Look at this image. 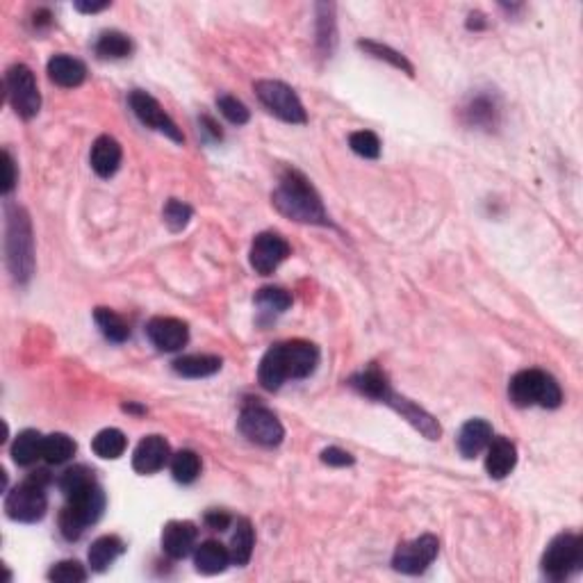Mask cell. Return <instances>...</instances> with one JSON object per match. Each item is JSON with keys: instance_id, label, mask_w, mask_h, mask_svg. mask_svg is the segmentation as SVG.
I'll return each instance as SVG.
<instances>
[{"instance_id": "cell-1", "label": "cell", "mask_w": 583, "mask_h": 583, "mask_svg": "<svg viewBox=\"0 0 583 583\" xmlns=\"http://www.w3.org/2000/svg\"><path fill=\"white\" fill-rule=\"evenodd\" d=\"M319 365V349L308 340H290L274 344L262 356L258 381L265 390L276 393L287 378H308Z\"/></svg>"}, {"instance_id": "cell-2", "label": "cell", "mask_w": 583, "mask_h": 583, "mask_svg": "<svg viewBox=\"0 0 583 583\" xmlns=\"http://www.w3.org/2000/svg\"><path fill=\"white\" fill-rule=\"evenodd\" d=\"M272 203L283 216H287L292 222L308 224V226H333L322 197L312 187V182L297 169L283 172L281 182L272 194Z\"/></svg>"}, {"instance_id": "cell-3", "label": "cell", "mask_w": 583, "mask_h": 583, "mask_svg": "<svg viewBox=\"0 0 583 583\" xmlns=\"http://www.w3.org/2000/svg\"><path fill=\"white\" fill-rule=\"evenodd\" d=\"M5 260L12 278L26 285L35 274V237L26 207L7 203L5 207Z\"/></svg>"}, {"instance_id": "cell-4", "label": "cell", "mask_w": 583, "mask_h": 583, "mask_svg": "<svg viewBox=\"0 0 583 583\" xmlns=\"http://www.w3.org/2000/svg\"><path fill=\"white\" fill-rule=\"evenodd\" d=\"M51 472L37 469L26 481H21L12 488L5 497V515L14 522L35 524L44 520L48 511V486H51Z\"/></svg>"}, {"instance_id": "cell-5", "label": "cell", "mask_w": 583, "mask_h": 583, "mask_svg": "<svg viewBox=\"0 0 583 583\" xmlns=\"http://www.w3.org/2000/svg\"><path fill=\"white\" fill-rule=\"evenodd\" d=\"M508 397L518 408H558L563 403V390L552 374L543 369H524L511 378Z\"/></svg>"}, {"instance_id": "cell-6", "label": "cell", "mask_w": 583, "mask_h": 583, "mask_svg": "<svg viewBox=\"0 0 583 583\" xmlns=\"http://www.w3.org/2000/svg\"><path fill=\"white\" fill-rule=\"evenodd\" d=\"M103 511H106V493L98 483L73 497H66V506L60 513L62 536L66 540H78L87 531V527L101 520Z\"/></svg>"}, {"instance_id": "cell-7", "label": "cell", "mask_w": 583, "mask_h": 583, "mask_svg": "<svg viewBox=\"0 0 583 583\" xmlns=\"http://www.w3.org/2000/svg\"><path fill=\"white\" fill-rule=\"evenodd\" d=\"M543 572L552 581H563L583 565V540L579 533H561L543 553Z\"/></svg>"}, {"instance_id": "cell-8", "label": "cell", "mask_w": 583, "mask_h": 583, "mask_svg": "<svg viewBox=\"0 0 583 583\" xmlns=\"http://www.w3.org/2000/svg\"><path fill=\"white\" fill-rule=\"evenodd\" d=\"M5 89H7V101H10V106L14 107V112L21 116V119L30 121L39 114L41 94L30 66L26 64L10 66L5 73Z\"/></svg>"}, {"instance_id": "cell-9", "label": "cell", "mask_w": 583, "mask_h": 583, "mask_svg": "<svg viewBox=\"0 0 583 583\" xmlns=\"http://www.w3.org/2000/svg\"><path fill=\"white\" fill-rule=\"evenodd\" d=\"M237 427H240L241 435L251 440V443L260 444V447H278L283 443V437H285V428H283L281 419L260 403H247L241 408Z\"/></svg>"}, {"instance_id": "cell-10", "label": "cell", "mask_w": 583, "mask_h": 583, "mask_svg": "<svg viewBox=\"0 0 583 583\" xmlns=\"http://www.w3.org/2000/svg\"><path fill=\"white\" fill-rule=\"evenodd\" d=\"M256 94L260 98L262 106L272 112L274 116H278L285 123H306L308 114L303 110V103L299 101L297 91L292 89L290 85L281 80H258L256 82Z\"/></svg>"}, {"instance_id": "cell-11", "label": "cell", "mask_w": 583, "mask_h": 583, "mask_svg": "<svg viewBox=\"0 0 583 583\" xmlns=\"http://www.w3.org/2000/svg\"><path fill=\"white\" fill-rule=\"evenodd\" d=\"M437 552L440 540L433 533H424L419 538L399 545L393 556V568L401 574H422L435 561Z\"/></svg>"}, {"instance_id": "cell-12", "label": "cell", "mask_w": 583, "mask_h": 583, "mask_svg": "<svg viewBox=\"0 0 583 583\" xmlns=\"http://www.w3.org/2000/svg\"><path fill=\"white\" fill-rule=\"evenodd\" d=\"M128 103H131V110L135 112V116L144 123L146 128L162 132V135H166L172 141H176V144H182V141H185V135H182V131L178 128L176 121L162 110V106L153 98L151 94L135 89L131 91V96H128Z\"/></svg>"}, {"instance_id": "cell-13", "label": "cell", "mask_w": 583, "mask_h": 583, "mask_svg": "<svg viewBox=\"0 0 583 583\" xmlns=\"http://www.w3.org/2000/svg\"><path fill=\"white\" fill-rule=\"evenodd\" d=\"M290 253L292 249L285 237H281L278 232H260L253 240L249 260L260 276H269L290 258Z\"/></svg>"}, {"instance_id": "cell-14", "label": "cell", "mask_w": 583, "mask_h": 583, "mask_svg": "<svg viewBox=\"0 0 583 583\" xmlns=\"http://www.w3.org/2000/svg\"><path fill=\"white\" fill-rule=\"evenodd\" d=\"M146 335L157 351H181L190 340V328L182 319L176 317H153L146 324Z\"/></svg>"}, {"instance_id": "cell-15", "label": "cell", "mask_w": 583, "mask_h": 583, "mask_svg": "<svg viewBox=\"0 0 583 583\" xmlns=\"http://www.w3.org/2000/svg\"><path fill=\"white\" fill-rule=\"evenodd\" d=\"M383 403H387L390 408H394V410H397L412 428H418V431L422 433L427 440H440V435H443V427L437 424V419L433 418L431 412H427L424 408H419L418 403H412L410 399L397 394L394 390L387 394V399Z\"/></svg>"}, {"instance_id": "cell-16", "label": "cell", "mask_w": 583, "mask_h": 583, "mask_svg": "<svg viewBox=\"0 0 583 583\" xmlns=\"http://www.w3.org/2000/svg\"><path fill=\"white\" fill-rule=\"evenodd\" d=\"M197 538V524L187 522V520H173L162 531V552L169 558H173V561H182V558H187L194 552Z\"/></svg>"}, {"instance_id": "cell-17", "label": "cell", "mask_w": 583, "mask_h": 583, "mask_svg": "<svg viewBox=\"0 0 583 583\" xmlns=\"http://www.w3.org/2000/svg\"><path fill=\"white\" fill-rule=\"evenodd\" d=\"M172 447L162 435H146L132 453V469L137 474H156L169 463Z\"/></svg>"}, {"instance_id": "cell-18", "label": "cell", "mask_w": 583, "mask_h": 583, "mask_svg": "<svg viewBox=\"0 0 583 583\" xmlns=\"http://www.w3.org/2000/svg\"><path fill=\"white\" fill-rule=\"evenodd\" d=\"M121 160H123V151H121V144L114 137L101 135L94 141V146H91L89 165L96 176L112 178L119 172Z\"/></svg>"}, {"instance_id": "cell-19", "label": "cell", "mask_w": 583, "mask_h": 583, "mask_svg": "<svg viewBox=\"0 0 583 583\" xmlns=\"http://www.w3.org/2000/svg\"><path fill=\"white\" fill-rule=\"evenodd\" d=\"M463 116L465 121H468V126L483 128V131H494V128L499 126L502 110H499V103L493 94L481 91V94L469 98L468 106L463 107Z\"/></svg>"}, {"instance_id": "cell-20", "label": "cell", "mask_w": 583, "mask_h": 583, "mask_svg": "<svg viewBox=\"0 0 583 583\" xmlns=\"http://www.w3.org/2000/svg\"><path fill=\"white\" fill-rule=\"evenodd\" d=\"M518 465V447L508 437H493L486 456V469L493 478H506Z\"/></svg>"}, {"instance_id": "cell-21", "label": "cell", "mask_w": 583, "mask_h": 583, "mask_svg": "<svg viewBox=\"0 0 583 583\" xmlns=\"http://www.w3.org/2000/svg\"><path fill=\"white\" fill-rule=\"evenodd\" d=\"M48 78H51L55 85L64 87V89H73V87H80L82 82L87 80V66L82 64L80 60L71 55H53L48 60Z\"/></svg>"}, {"instance_id": "cell-22", "label": "cell", "mask_w": 583, "mask_h": 583, "mask_svg": "<svg viewBox=\"0 0 583 583\" xmlns=\"http://www.w3.org/2000/svg\"><path fill=\"white\" fill-rule=\"evenodd\" d=\"M493 440V427L486 419H469L458 433V452L463 458H477L483 449H488Z\"/></svg>"}, {"instance_id": "cell-23", "label": "cell", "mask_w": 583, "mask_h": 583, "mask_svg": "<svg viewBox=\"0 0 583 583\" xmlns=\"http://www.w3.org/2000/svg\"><path fill=\"white\" fill-rule=\"evenodd\" d=\"M349 385H351L353 390H358L362 397H369L374 399V401H381V403L385 401L387 394L393 393V387H390V381H387L385 372H381V368H376V365H369L368 369L353 374V376L349 378Z\"/></svg>"}, {"instance_id": "cell-24", "label": "cell", "mask_w": 583, "mask_h": 583, "mask_svg": "<svg viewBox=\"0 0 583 583\" xmlns=\"http://www.w3.org/2000/svg\"><path fill=\"white\" fill-rule=\"evenodd\" d=\"M232 563L231 549L224 547L216 540H206L203 545H199L194 552V565L201 574H219Z\"/></svg>"}, {"instance_id": "cell-25", "label": "cell", "mask_w": 583, "mask_h": 583, "mask_svg": "<svg viewBox=\"0 0 583 583\" xmlns=\"http://www.w3.org/2000/svg\"><path fill=\"white\" fill-rule=\"evenodd\" d=\"M224 360L212 353H191L173 360V372L185 378H206L222 369Z\"/></svg>"}, {"instance_id": "cell-26", "label": "cell", "mask_w": 583, "mask_h": 583, "mask_svg": "<svg viewBox=\"0 0 583 583\" xmlns=\"http://www.w3.org/2000/svg\"><path fill=\"white\" fill-rule=\"evenodd\" d=\"M12 458L21 468H30L39 458H44V435L35 428H26L16 435L12 444Z\"/></svg>"}, {"instance_id": "cell-27", "label": "cell", "mask_w": 583, "mask_h": 583, "mask_svg": "<svg viewBox=\"0 0 583 583\" xmlns=\"http://www.w3.org/2000/svg\"><path fill=\"white\" fill-rule=\"evenodd\" d=\"M123 552H126V543L119 536H101V538L91 543L89 553H87L89 568L94 572H106Z\"/></svg>"}, {"instance_id": "cell-28", "label": "cell", "mask_w": 583, "mask_h": 583, "mask_svg": "<svg viewBox=\"0 0 583 583\" xmlns=\"http://www.w3.org/2000/svg\"><path fill=\"white\" fill-rule=\"evenodd\" d=\"M253 547H256V531H253L251 520L240 518L235 522V531H232L231 547H228L231 549L232 563L240 565V568L249 565V561H251V556H253Z\"/></svg>"}, {"instance_id": "cell-29", "label": "cell", "mask_w": 583, "mask_h": 583, "mask_svg": "<svg viewBox=\"0 0 583 583\" xmlns=\"http://www.w3.org/2000/svg\"><path fill=\"white\" fill-rule=\"evenodd\" d=\"M337 46V21L333 3L317 5V48L324 57H331Z\"/></svg>"}, {"instance_id": "cell-30", "label": "cell", "mask_w": 583, "mask_h": 583, "mask_svg": "<svg viewBox=\"0 0 583 583\" xmlns=\"http://www.w3.org/2000/svg\"><path fill=\"white\" fill-rule=\"evenodd\" d=\"M132 53L131 37L119 30H107L96 41V55L101 60H123Z\"/></svg>"}, {"instance_id": "cell-31", "label": "cell", "mask_w": 583, "mask_h": 583, "mask_svg": "<svg viewBox=\"0 0 583 583\" xmlns=\"http://www.w3.org/2000/svg\"><path fill=\"white\" fill-rule=\"evenodd\" d=\"M128 447V440L123 435V431L119 428H103L101 433H96L94 443H91V449L98 458H106V460H116V458L123 456Z\"/></svg>"}, {"instance_id": "cell-32", "label": "cell", "mask_w": 583, "mask_h": 583, "mask_svg": "<svg viewBox=\"0 0 583 583\" xmlns=\"http://www.w3.org/2000/svg\"><path fill=\"white\" fill-rule=\"evenodd\" d=\"M94 319L96 324H98V328H101L103 335L110 340V342H126L128 337H131V326L126 324V319L121 317V315H116L114 310H110V308H96L94 310Z\"/></svg>"}, {"instance_id": "cell-33", "label": "cell", "mask_w": 583, "mask_h": 583, "mask_svg": "<svg viewBox=\"0 0 583 583\" xmlns=\"http://www.w3.org/2000/svg\"><path fill=\"white\" fill-rule=\"evenodd\" d=\"M78 444L73 437H69L66 433H51L44 435V460L48 465H62L66 460L73 458Z\"/></svg>"}, {"instance_id": "cell-34", "label": "cell", "mask_w": 583, "mask_h": 583, "mask_svg": "<svg viewBox=\"0 0 583 583\" xmlns=\"http://www.w3.org/2000/svg\"><path fill=\"white\" fill-rule=\"evenodd\" d=\"M358 48L368 53V55L376 57V60H383V62H387V64H393L394 69L403 71L406 76H415V66L406 60V55H401V53L394 51V48H390V46L381 44V41L360 39L358 41Z\"/></svg>"}, {"instance_id": "cell-35", "label": "cell", "mask_w": 583, "mask_h": 583, "mask_svg": "<svg viewBox=\"0 0 583 583\" xmlns=\"http://www.w3.org/2000/svg\"><path fill=\"white\" fill-rule=\"evenodd\" d=\"M172 474L178 483L190 486L201 474V456L191 449H182L172 458Z\"/></svg>"}, {"instance_id": "cell-36", "label": "cell", "mask_w": 583, "mask_h": 583, "mask_svg": "<svg viewBox=\"0 0 583 583\" xmlns=\"http://www.w3.org/2000/svg\"><path fill=\"white\" fill-rule=\"evenodd\" d=\"M253 301H256V306L260 308L262 312L283 315V312L292 306V294L283 290V287H262V290L256 292Z\"/></svg>"}, {"instance_id": "cell-37", "label": "cell", "mask_w": 583, "mask_h": 583, "mask_svg": "<svg viewBox=\"0 0 583 583\" xmlns=\"http://www.w3.org/2000/svg\"><path fill=\"white\" fill-rule=\"evenodd\" d=\"M94 483H96L94 469L85 468V465H76V468H69L60 477V490L64 497H73V494L91 488Z\"/></svg>"}, {"instance_id": "cell-38", "label": "cell", "mask_w": 583, "mask_h": 583, "mask_svg": "<svg viewBox=\"0 0 583 583\" xmlns=\"http://www.w3.org/2000/svg\"><path fill=\"white\" fill-rule=\"evenodd\" d=\"M349 146L356 156L365 157V160H376L381 156V139L376 132L372 131H356L349 135Z\"/></svg>"}, {"instance_id": "cell-39", "label": "cell", "mask_w": 583, "mask_h": 583, "mask_svg": "<svg viewBox=\"0 0 583 583\" xmlns=\"http://www.w3.org/2000/svg\"><path fill=\"white\" fill-rule=\"evenodd\" d=\"M191 216H194L191 206L178 201V199H169L165 210H162V219H165V224L172 232H181L182 228H187V224L191 222Z\"/></svg>"}, {"instance_id": "cell-40", "label": "cell", "mask_w": 583, "mask_h": 583, "mask_svg": "<svg viewBox=\"0 0 583 583\" xmlns=\"http://www.w3.org/2000/svg\"><path fill=\"white\" fill-rule=\"evenodd\" d=\"M87 577L89 574H87L85 565L78 561H60L48 570V579L55 583H82L87 581Z\"/></svg>"}, {"instance_id": "cell-41", "label": "cell", "mask_w": 583, "mask_h": 583, "mask_svg": "<svg viewBox=\"0 0 583 583\" xmlns=\"http://www.w3.org/2000/svg\"><path fill=\"white\" fill-rule=\"evenodd\" d=\"M216 106H219V112L231 121L232 126H244V123H249V119H251L249 107L241 101H237L235 96L231 94L219 96V98H216Z\"/></svg>"}, {"instance_id": "cell-42", "label": "cell", "mask_w": 583, "mask_h": 583, "mask_svg": "<svg viewBox=\"0 0 583 583\" xmlns=\"http://www.w3.org/2000/svg\"><path fill=\"white\" fill-rule=\"evenodd\" d=\"M322 463L331 465V468H349L356 463V458L340 447H328L322 452Z\"/></svg>"}, {"instance_id": "cell-43", "label": "cell", "mask_w": 583, "mask_h": 583, "mask_svg": "<svg viewBox=\"0 0 583 583\" xmlns=\"http://www.w3.org/2000/svg\"><path fill=\"white\" fill-rule=\"evenodd\" d=\"M3 157H5V181H3V194H5V197H10L12 190L16 187V162H14V157H12L10 151L3 153Z\"/></svg>"}, {"instance_id": "cell-44", "label": "cell", "mask_w": 583, "mask_h": 583, "mask_svg": "<svg viewBox=\"0 0 583 583\" xmlns=\"http://www.w3.org/2000/svg\"><path fill=\"white\" fill-rule=\"evenodd\" d=\"M232 518L226 513V511H207L206 513V524L212 528V531H226L231 527Z\"/></svg>"}, {"instance_id": "cell-45", "label": "cell", "mask_w": 583, "mask_h": 583, "mask_svg": "<svg viewBox=\"0 0 583 583\" xmlns=\"http://www.w3.org/2000/svg\"><path fill=\"white\" fill-rule=\"evenodd\" d=\"M78 12H82V14H96V12H103V10H107V7H110V3H82V0H78L76 5Z\"/></svg>"}, {"instance_id": "cell-46", "label": "cell", "mask_w": 583, "mask_h": 583, "mask_svg": "<svg viewBox=\"0 0 583 583\" xmlns=\"http://www.w3.org/2000/svg\"><path fill=\"white\" fill-rule=\"evenodd\" d=\"M201 126L203 128H206V132H210V135H212V139H215V141H219V139H222V131H219V126H216V123H215V121H212L210 119V116H203V119H201Z\"/></svg>"}, {"instance_id": "cell-47", "label": "cell", "mask_w": 583, "mask_h": 583, "mask_svg": "<svg viewBox=\"0 0 583 583\" xmlns=\"http://www.w3.org/2000/svg\"><path fill=\"white\" fill-rule=\"evenodd\" d=\"M468 28L469 30H483L486 28V21H483V14H469V21H468Z\"/></svg>"}, {"instance_id": "cell-48", "label": "cell", "mask_w": 583, "mask_h": 583, "mask_svg": "<svg viewBox=\"0 0 583 583\" xmlns=\"http://www.w3.org/2000/svg\"><path fill=\"white\" fill-rule=\"evenodd\" d=\"M123 410H126V412H146L144 408L135 406V403H126V406H123Z\"/></svg>"}]
</instances>
